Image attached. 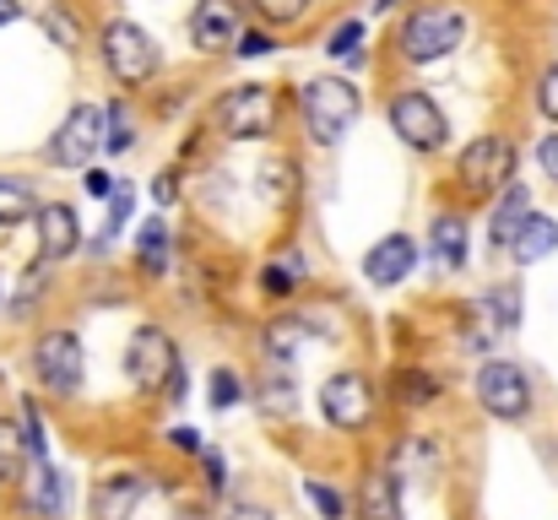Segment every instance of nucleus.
Masks as SVG:
<instances>
[{
	"instance_id": "nucleus-42",
	"label": "nucleus",
	"mask_w": 558,
	"mask_h": 520,
	"mask_svg": "<svg viewBox=\"0 0 558 520\" xmlns=\"http://www.w3.org/2000/svg\"><path fill=\"white\" fill-rule=\"evenodd\" d=\"M228 520H277V516H271V510H260V505H239Z\"/></svg>"
},
{
	"instance_id": "nucleus-38",
	"label": "nucleus",
	"mask_w": 558,
	"mask_h": 520,
	"mask_svg": "<svg viewBox=\"0 0 558 520\" xmlns=\"http://www.w3.org/2000/svg\"><path fill=\"white\" fill-rule=\"evenodd\" d=\"M153 201H158V206H174V201H180V173L174 169L158 173V179H153Z\"/></svg>"
},
{
	"instance_id": "nucleus-4",
	"label": "nucleus",
	"mask_w": 558,
	"mask_h": 520,
	"mask_svg": "<svg viewBox=\"0 0 558 520\" xmlns=\"http://www.w3.org/2000/svg\"><path fill=\"white\" fill-rule=\"evenodd\" d=\"M211 125L228 136V142H250V136H271L277 131V93L266 82H250V87H228L217 104H211Z\"/></svg>"
},
{
	"instance_id": "nucleus-6",
	"label": "nucleus",
	"mask_w": 558,
	"mask_h": 520,
	"mask_svg": "<svg viewBox=\"0 0 558 520\" xmlns=\"http://www.w3.org/2000/svg\"><path fill=\"white\" fill-rule=\"evenodd\" d=\"M515 173V142L505 136H477L466 142V153L456 158V190L466 201H483V195H499Z\"/></svg>"
},
{
	"instance_id": "nucleus-19",
	"label": "nucleus",
	"mask_w": 558,
	"mask_h": 520,
	"mask_svg": "<svg viewBox=\"0 0 558 520\" xmlns=\"http://www.w3.org/2000/svg\"><path fill=\"white\" fill-rule=\"evenodd\" d=\"M22 483H27V510H33L38 520L65 516V483H60V472H54L49 461H33Z\"/></svg>"
},
{
	"instance_id": "nucleus-41",
	"label": "nucleus",
	"mask_w": 558,
	"mask_h": 520,
	"mask_svg": "<svg viewBox=\"0 0 558 520\" xmlns=\"http://www.w3.org/2000/svg\"><path fill=\"white\" fill-rule=\"evenodd\" d=\"M87 190L109 201V195H114V179H109V173H87Z\"/></svg>"
},
{
	"instance_id": "nucleus-33",
	"label": "nucleus",
	"mask_w": 558,
	"mask_h": 520,
	"mask_svg": "<svg viewBox=\"0 0 558 520\" xmlns=\"http://www.w3.org/2000/svg\"><path fill=\"white\" fill-rule=\"evenodd\" d=\"M239 396H244L239 374H233V368H211V407L228 412V407H239Z\"/></svg>"
},
{
	"instance_id": "nucleus-1",
	"label": "nucleus",
	"mask_w": 558,
	"mask_h": 520,
	"mask_svg": "<svg viewBox=\"0 0 558 520\" xmlns=\"http://www.w3.org/2000/svg\"><path fill=\"white\" fill-rule=\"evenodd\" d=\"M299 109H304V131H310V142H315V147H337V142L359 125L364 98H359V87H353L348 76H315V82L304 87Z\"/></svg>"
},
{
	"instance_id": "nucleus-39",
	"label": "nucleus",
	"mask_w": 558,
	"mask_h": 520,
	"mask_svg": "<svg viewBox=\"0 0 558 520\" xmlns=\"http://www.w3.org/2000/svg\"><path fill=\"white\" fill-rule=\"evenodd\" d=\"M537 164H543V173L558 184V131H548V136L537 142Z\"/></svg>"
},
{
	"instance_id": "nucleus-3",
	"label": "nucleus",
	"mask_w": 558,
	"mask_h": 520,
	"mask_svg": "<svg viewBox=\"0 0 558 520\" xmlns=\"http://www.w3.org/2000/svg\"><path fill=\"white\" fill-rule=\"evenodd\" d=\"M396 44H401V55L412 65H434V60H445V55H456L466 44V16L450 11V5H417L401 22Z\"/></svg>"
},
{
	"instance_id": "nucleus-44",
	"label": "nucleus",
	"mask_w": 558,
	"mask_h": 520,
	"mask_svg": "<svg viewBox=\"0 0 558 520\" xmlns=\"http://www.w3.org/2000/svg\"><path fill=\"white\" fill-rule=\"evenodd\" d=\"M385 5H396V0H374V11H385Z\"/></svg>"
},
{
	"instance_id": "nucleus-16",
	"label": "nucleus",
	"mask_w": 558,
	"mask_h": 520,
	"mask_svg": "<svg viewBox=\"0 0 558 520\" xmlns=\"http://www.w3.org/2000/svg\"><path fill=\"white\" fill-rule=\"evenodd\" d=\"M428 250H434V261H439L445 271H461V266H466V255H472L466 217H456V211H439V217L428 222Z\"/></svg>"
},
{
	"instance_id": "nucleus-35",
	"label": "nucleus",
	"mask_w": 558,
	"mask_h": 520,
	"mask_svg": "<svg viewBox=\"0 0 558 520\" xmlns=\"http://www.w3.org/2000/svg\"><path fill=\"white\" fill-rule=\"evenodd\" d=\"M537 109H543V114L558 125V60L543 71V76H537Z\"/></svg>"
},
{
	"instance_id": "nucleus-31",
	"label": "nucleus",
	"mask_w": 558,
	"mask_h": 520,
	"mask_svg": "<svg viewBox=\"0 0 558 520\" xmlns=\"http://www.w3.org/2000/svg\"><path fill=\"white\" fill-rule=\"evenodd\" d=\"M488 304H494V326L499 331H515L521 326V288H494Z\"/></svg>"
},
{
	"instance_id": "nucleus-15",
	"label": "nucleus",
	"mask_w": 558,
	"mask_h": 520,
	"mask_svg": "<svg viewBox=\"0 0 558 520\" xmlns=\"http://www.w3.org/2000/svg\"><path fill=\"white\" fill-rule=\"evenodd\" d=\"M412 266H417V244H412L407 233H390V239H379V244L369 250L364 277H369L374 288H396V282L412 277Z\"/></svg>"
},
{
	"instance_id": "nucleus-18",
	"label": "nucleus",
	"mask_w": 558,
	"mask_h": 520,
	"mask_svg": "<svg viewBox=\"0 0 558 520\" xmlns=\"http://www.w3.org/2000/svg\"><path fill=\"white\" fill-rule=\"evenodd\" d=\"M526 217H532V195H526V184H505L499 190V206H494V222H488V239H494V250H510V239L526 228Z\"/></svg>"
},
{
	"instance_id": "nucleus-25",
	"label": "nucleus",
	"mask_w": 558,
	"mask_h": 520,
	"mask_svg": "<svg viewBox=\"0 0 558 520\" xmlns=\"http://www.w3.org/2000/svg\"><path fill=\"white\" fill-rule=\"evenodd\" d=\"M136 147V120H131V104H109L104 109V153H131Z\"/></svg>"
},
{
	"instance_id": "nucleus-27",
	"label": "nucleus",
	"mask_w": 558,
	"mask_h": 520,
	"mask_svg": "<svg viewBox=\"0 0 558 520\" xmlns=\"http://www.w3.org/2000/svg\"><path fill=\"white\" fill-rule=\"evenodd\" d=\"M304 342H310V326H304V321H293V315L271 321V331H266V347H271V358H277V363H282V358H293Z\"/></svg>"
},
{
	"instance_id": "nucleus-29",
	"label": "nucleus",
	"mask_w": 558,
	"mask_h": 520,
	"mask_svg": "<svg viewBox=\"0 0 558 520\" xmlns=\"http://www.w3.org/2000/svg\"><path fill=\"white\" fill-rule=\"evenodd\" d=\"M326 55H331V60H364V22H342V27H331Z\"/></svg>"
},
{
	"instance_id": "nucleus-40",
	"label": "nucleus",
	"mask_w": 558,
	"mask_h": 520,
	"mask_svg": "<svg viewBox=\"0 0 558 520\" xmlns=\"http://www.w3.org/2000/svg\"><path fill=\"white\" fill-rule=\"evenodd\" d=\"M169 439H174V445H180V450H190V456H201V450H206V445H201V434H195V428H169Z\"/></svg>"
},
{
	"instance_id": "nucleus-7",
	"label": "nucleus",
	"mask_w": 558,
	"mask_h": 520,
	"mask_svg": "<svg viewBox=\"0 0 558 520\" xmlns=\"http://www.w3.org/2000/svg\"><path fill=\"white\" fill-rule=\"evenodd\" d=\"M472 390H477V407H483L488 418H499V423H521V418L532 412V379H526V368L510 363V358L483 363L477 379H472Z\"/></svg>"
},
{
	"instance_id": "nucleus-8",
	"label": "nucleus",
	"mask_w": 558,
	"mask_h": 520,
	"mask_svg": "<svg viewBox=\"0 0 558 520\" xmlns=\"http://www.w3.org/2000/svg\"><path fill=\"white\" fill-rule=\"evenodd\" d=\"M82 374H87V358H82V337L76 331H44L33 342V379L49 396H76Z\"/></svg>"
},
{
	"instance_id": "nucleus-26",
	"label": "nucleus",
	"mask_w": 558,
	"mask_h": 520,
	"mask_svg": "<svg viewBox=\"0 0 558 520\" xmlns=\"http://www.w3.org/2000/svg\"><path fill=\"white\" fill-rule=\"evenodd\" d=\"M293 407H299L293 374H288V368H277V374L266 379V390H260V412H266V418H288Z\"/></svg>"
},
{
	"instance_id": "nucleus-23",
	"label": "nucleus",
	"mask_w": 558,
	"mask_h": 520,
	"mask_svg": "<svg viewBox=\"0 0 558 520\" xmlns=\"http://www.w3.org/2000/svg\"><path fill=\"white\" fill-rule=\"evenodd\" d=\"M27 467H33V456H27L22 423L0 418V477H5V483H22V477H27Z\"/></svg>"
},
{
	"instance_id": "nucleus-28",
	"label": "nucleus",
	"mask_w": 558,
	"mask_h": 520,
	"mask_svg": "<svg viewBox=\"0 0 558 520\" xmlns=\"http://www.w3.org/2000/svg\"><path fill=\"white\" fill-rule=\"evenodd\" d=\"M131 211H136V190L120 179V184H114V195H109V222H104V239H98V244L120 239V233H125V222H131Z\"/></svg>"
},
{
	"instance_id": "nucleus-36",
	"label": "nucleus",
	"mask_w": 558,
	"mask_h": 520,
	"mask_svg": "<svg viewBox=\"0 0 558 520\" xmlns=\"http://www.w3.org/2000/svg\"><path fill=\"white\" fill-rule=\"evenodd\" d=\"M201 472H206V494H222L228 488V467L217 450H201Z\"/></svg>"
},
{
	"instance_id": "nucleus-2",
	"label": "nucleus",
	"mask_w": 558,
	"mask_h": 520,
	"mask_svg": "<svg viewBox=\"0 0 558 520\" xmlns=\"http://www.w3.org/2000/svg\"><path fill=\"white\" fill-rule=\"evenodd\" d=\"M125 374L136 390L147 396H169V401H185V368H180V347L163 326H142L131 347H125Z\"/></svg>"
},
{
	"instance_id": "nucleus-24",
	"label": "nucleus",
	"mask_w": 558,
	"mask_h": 520,
	"mask_svg": "<svg viewBox=\"0 0 558 520\" xmlns=\"http://www.w3.org/2000/svg\"><path fill=\"white\" fill-rule=\"evenodd\" d=\"M396 401L401 407H428V401H439V379L428 374V368H396Z\"/></svg>"
},
{
	"instance_id": "nucleus-30",
	"label": "nucleus",
	"mask_w": 558,
	"mask_h": 520,
	"mask_svg": "<svg viewBox=\"0 0 558 520\" xmlns=\"http://www.w3.org/2000/svg\"><path fill=\"white\" fill-rule=\"evenodd\" d=\"M44 33H49L60 49H76V44H82V22H76L65 5H49V11H44Z\"/></svg>"
},
{
	"instance_id": "nucleus-43",
	"label": "nucleus",
	"mask_w": 558,
	"mask_h": 520,
	"mask_svg": "<svg viewBox=\"0 0 558 520\" xmlns=\"http://www.w3.org/2000/svg\"><path fill=\"white\" fill-rule=\"evenodd\" d=\"M22 16V0H0V27H11Z\"/></svg>"
},
{
	"instance_id": "nucleus-5",
	"label": "nucleus",
	"mask_w": 558,
	"mask_h": 520,
	"mask_svg": "<svg viewBox=\"0 0 558 520\" xmlns=\"http://www.w3.org/2000/svg\"><path fill=\"white\" fill-rule=\"evenodd\" d=\"M98 49H104V65L120 87H142V82L158 76V44L147 38V27H136L125 16L98 33Z\"/></svg>"
},
{
	"instance_id": "nucleus-37",
	"label": "nucleus",
	"mask_w": 558,
	"mask_h": 520,
	"mask_svg": "<svg viewBox=\"0 0 558 520\" xmlns=\"http://www.w3.org/2000/svg\"><path fill=\"white\" fill-rule=\"evenodd\" d=\"M271 49H277V44H271L266 33H239V44H233L239 60H255V55H271Z\"/></svg>"
},
{
	"instance_id": "nucleus-14",
	"label": "nucleus",
	"mask_w": 558,
	"mask_h": 520,
	"mask_svg": "<svg viewBox=\"0 0 558 520\" xmlns=\"http://www.w3.org/2000/svg\"><path fill=\"white\" fill-rule=\"evenodd\" d=\"M142 494H147V477L142 472H109V477H98V488H93V520H131L136 505H142Z\"/></svg>"
},
{
	"instance_id": "nucleus-21",
	"label": "nucleus",
	"mask_w": 558,
	"mask_h": 520,
	"mask_svg": "<svg viewBox=\"0 0 558 520\" xmlns=\"http://www.w3.org/2000/svg\"><path fill=\"white\" fill-rule=\"evenodd\" d=\"M169 250H174V233H169L163 217H153V222L142 228V239H136V266H142V277H163V271H169Z\"/></svg>"
},
{
	"instance_id": "nucleus-20",
	"label": "nucleus",
	"mask_w": 558,
	"mask_h": 520,
	"mask_svg": "<svg viewBox=\"0 0 558 520\" xmlns=\"http://www.w3.org/2000/svg\"><path fill=\"white\" fill-rule=\"evenodd\" d=\"M554 250H558V222L543 217V211H532L526 228L510 239V261H521V266H537V261H548Z\"/></svg>"
},
{
	"instance_id": "nucleus-10",
	"label": "nucleus",
	"mask_w": 558,
	"mask_h": 520,
	"mask_svg": "<svg viewBox=\"0 0 558 520\" xmlns=\"http://www.w3.org/2000/svg\"><path fill=\"white\" fill-rule=\"evenodd\" d=\"M104 153V109L98 104H76L60 131L49 136V164L54 169H87Z\"/></svg>"
},
{
	"instance_id": "nucleus-9",
	"label": "nucleus",
	"mask_w": 558,
	"mask_h": 520,
	"mask_svg": "<svg viewBox=\"0 0 558 520\" xmlns=\"http://www.w3.org/2000/svg\"><path fill=\"white\" fill-rule=\"evenodd\" d=\"M390 131L412 147V153H439L450 142V120L428 93H396L390 98Z\"/></svg>"
},
{
	"instance_id": "nucleus-22",
	"label": "nucleus",
	"mask_w": 558,
	"mask_h": 520,
	"mask_svg": "<svg viewBox=\"0 0 558 520\" xmlns=\"http://www.w3.org/2000/svg\"><path fill=\"white\" fill-rule=\"evenodd\" d=\"M27 217H38V190L22 173H0V228H16Z\"/></svg>"
},
{
	"instance_id": "nucleus-17",
	"label": "nucleus",
	"mask_w": 558,
	"mask_h": 520,
	"mask_svg": "<svg viewBox=\"0 0 558 520\" xmlns=\"http://www.w3.org/2000/svg\"><path fill=\"white\" fill-rule=\"evenodd\" d=\"M359 520H401V477L390 467H374L359 483Z\"/></svg>"
},
{
	"instance_id": "nucleus-12",
	"label": "nucleus",
	"mask_w": 558,
	"mask_h": 520,
	"mask_svg": "<svg viewBox=\"0 0 558 520\" xmlns=\"http://www.w3.org/2000/svg\"><path fill=\"white\" fill-rule=\"evenodd\" d=\"M190 44L201 55H222L239 44V0H195L190 11Z\"/></svg>"
},
{
	"instance_id": "nucleus-11",
	"label": "nucleus",
	"mask_w": 558,
	"mask_h": 520,
	"mask_svg": "<svg viewBox=\"0 0 558 520\" xmlns=\"http://www.w3.org/2000/svg\"><path fill=\"white\" fill-rule=\"evenodd\" d=\"M320 412H326V423H331V428H342V434H359V428H369V423H374V390H369V379H364L359 368H348V374H331V379L320 385Z\"/></svg>"
},
{
	"instance_id": "nucleus-13",
	"label": "nucleus",
	"mask_w": 558,
	"mask_h": 520,
	"mask_svg": "<svg viewBox=\"0 0 558 520\" xmlns=\"http://www.w3.org/2000/svg\"><path fill=\"white\" fill-rule=\"evenodd\" d=\"M38 261L44 266H54V261H65V255H76V244H82V222H76V211L65 206V201H49V206H38Z\"/></svg>"
},
{
	"instance_id": "nucleus-34",
	"label": "nucleus",
	"mask_w": 558,
	"mask_h": 520,
	"mask_svg": "<svg viewBox=\"0 0 558 520\" xmlns=\"http://www.w3.org/2000/svg\"><path fill=\"white\" fill-rule=\"evenodd\" d=\"M304 494H310V505L320 510L326 520H342L348 516V499L337 494V488H326V483H304Z\"/></svg>"
},
{
	"instance_id": "nucleus-32",
	"label": "nucleus",
	"mask_w": 558,
	"mask_h": 520,
	"mask_svg": "<svg viewBox=\"0 0 558 520\" xmlns=\"http://www.w3.org/2000/svg\"><path fill=\"white\" fill-rule=\"evenodd\" d=\"M255 11H260V22H271V27H288V22H299L304 11H310V0H250Z\"/></svg>"
}]
</instances>
